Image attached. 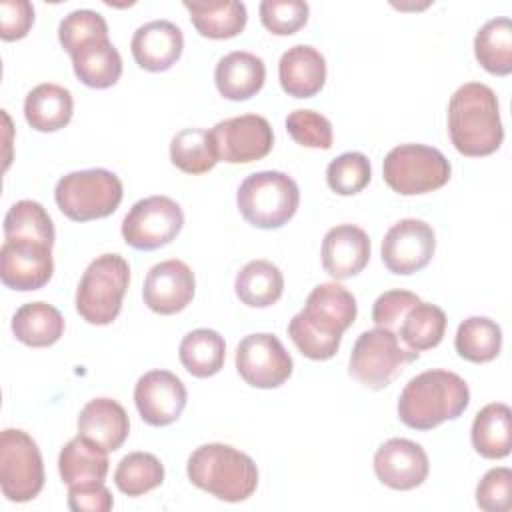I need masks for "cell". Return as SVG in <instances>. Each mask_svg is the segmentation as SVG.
Returning a JSON list of instances; mask_svg holds the SVG:
<instances>
[{"instance_id": "obj_1", "label": "cell", "mask_w": 512, "mask_h": 512, "mask_svg": "<svg viewBox=\"0 0 512 512\" xmlns=\"http://www.w3.org/2000/svg\"><path fill=\"white\" fill-rule=\"evenodd\" d=\"M356 314L358 306L352 292L336 282H324L308 294L304 308L292 316L288 336L302 356L320 362L330 360Z\"/></svg>"}, {"instance_id": "obj_2", "label": "cell", "mask_w": 512, "mask_h": 512, "mask_svg": "<svg viewBox=\"0 0 512 512\" xmlns=\"http://www.w3.org/2000/svg\"><path fill=\"white\" fill-rule=\"evenodd\" d=\"M448 132L454 148L464 156L494 154L504 140L494 90L482 82L462 84L448 102Z\"/></svg>"}, {"instance_id": "obj_3", "label": "cell", "mask_w": 512, "mask_h": 512, "mask_svg": "<svg viewBox=\"0 0 512 512\" xmlns=\"http://www.w3.org/2000/svg\"><path fill=\"white\" fill-rule=\"evenodd\" d=\"M470 404V388L450 370H426L408 380L398 398V418L414 430H432L458 418Z\"/></svg>"}, {"instance_id": "obj_4", "label": "cell", "mask_w": 512, "mask_h": 512, "mask_svg": "<svg viewBox=\"0 0 512 512\" xmlns=\"http://www.w3.org/2000/svg\"><path fill=\"white\" fill-rule=\"evenodd\" d=\"M190 482L224 502H242L256 492L258 468L254 460L228 444H202L186 464Z\"/></svg>"}, {"instance_id": "obj_5", "label": "cell", "mask_w": 512, "mask_h": 512, "mask_svg": "<svg viewBox=\"0 0 512 512\" xmlns=\"http://www.w3.org/2000/svg\"><path fill=\"white\" fill-rule=\"evenodd\" d=\"M242 218L254 228H282L298 210L300 190L296 182L278 170H262L244 178L236 192Z\"/></svg>"}, {"instance_id": "obj_6", "label": "cell", "mask_w": 512, "mask_h": 512, "mask_svg": "<svg viewBox=\"0 0 512 512\" xmlns=\"http://www.w3.org/2000/svg\"><path fill=\"white\" fill-rule=\"evenodd\" d=\"M130 282V266L120 254H102L88 264L76 290L78 314L94 326L116 320Z\"/></svg>"}, {"instance_id": "obj_7", "label": "cell", "mask_w": 512, "mask_h": 512, "mask_svg": "<svg viewBox=\"0 0 512 512\" xmlns=\"http://www.w3.org/2000/svg\"><path fill=\"white\" fill-rule=\"evenodd\" d=\"M122 196L120 178L106 168L70 172L54 188L60 212L74 222H90L114 214Z\"/></svg>"}, {"instance_id": "obj_8", "label": "cell", "mask_w": 512, "mask_h": 512, "mask_svg": "<svg viewBox=\"0 0 512 512\" xmlns=\"http://www.w3.org/2000/svg\"><path fill=\"white\" fill-rule=\"evenodd\" d=\"M414 360H418V352L406 348L392 330L376 326L354 342L348 372L366 388L382 390Z\"/></svg>"}, {"instance_id": "obj_9", "label": "cell", "mask_w": 512, "mask_h": 512, "mask_svg": "<svg viewBox=\"0 0 512 512\" xmlns=\"http://www.w3.org/2000/svg\"><path fill=\"white\" fill-rule=\"evenodd\" d=\"M452 166L448 158L426 144H400L382 164L384 182L402 196L426 194L448 184Z\"/></svg>"}, {"instance_id": "obj_10", "label": "cell", "mask_w": 512, "mask_h": 512, "mask_svg": "<svg viewBox=\"0 0 512 512\" xmlns=\"http://www.w3.org/2000/svg\"><path fill=\"white\" fill-rule=\"evenodd\" d=\"M44 486V464L38 444L18 428L0 434V488L10 502H28Z\"/></svg>"}, {"instance_id": "obj_11", "label": "cell", "mask_w": 512, "mask_h": 512, "mask_svg": "<svg viewBox=\"0 0 512 512\" xmlns=\"http://www.w3.org/2000/svg\"><path fill=\"white\" fill-rule=\"evenodd\" d=\"M184 226L180 204L168 196H148L132 204L122 220V238L136 250H158L170 244Z\"/></svg>"}, {"instance_id": "obj_12", "label": "cell", "mask_w": 512, "mask_h": 512, "mask_svg": "<svg viewBox=\"0 0 512 512\" xmlns=\"http://www.w3.org/2000/svg\"><path fill=\"white\" fill-rule=\"evenodd\" d=\"M292 368V356L274 334H248L236 348V370L254 388L282 386L292 376Z\"/></svg>"}, {"instance_id": "obj_13", "label": "cell", "mask_w": 512, "mask_h": 512, "mask_svg": "<svg viewBox=\"0 0 512 512\" xmlns=\"http://www.w3.org/2000/svg\"><path fill=\"white\" fill-rule=\"evenodd\" d=\"M218 160L228 164H248L262 160L274 146L270 122L258 114H242L220 120L212 130Z\"/></svg>"}, {"instance_id": "obj_14", "label": "cell", "mask_w": 512, "mask_h": 512, "mask_svg": "<svg viewBox=\"0 0 512 512\" xmlns=\"http://www.w3.org/2000/svg\"><path fill=\"white\" fill-rule=\"evenodd\" d=\"M436 250V236L428 222L404 218L390 226L382 240V262L392 274H414L426 268Z\"/></svg>"}, {"instance_id": "obj_15", "label": "cell", "mask_w": 512, "mask_h": 512, "mask_svg": "<svg viewBox=\"0 0 512 512\" xmlns=\"http://www.w3.org/2000/svg\"><path fill=\"white\" fill-rule=\"evenodd\" d=\"M52 272V246L36 240L4 238L0 248V278L4 286L18 292L38 290L48 284Z\"/></svg>"}, {"instance_id": "obj_16", "label": "cell", "mask_w": 512, "mask_h": 512, "mask_svg": "<svg viewBox=\"0 0 512 512\" xmlns=\"http://www.w3.org/2000/svg\"><path fill=\"white\" fill-rule=\"evenodd\" d=\"M188 392L182 380L168 370H150L138 378L134 404L140 418L150 426L176 422L186 408Z\"/></svg>"}, {"instance_id": "obj_17", "label": "cell", "mask_w": 512, "mask_h": 512, "mask_svg": "<svg viewBox=\"0 0 512 512\" xmlns=\"http://www.w3.org/2000/svg\"><path fill=\"white\" fill-rule=\"evenodd\" d=\"M196 280L190 266L182 260L170 258L150 268L144 280V304L162 316L182 312L194 298Z\"/></svg>"}, {"instance_id": "obj_18", "label": "cell", "mask_w": 512, "mask_h": 512, "mask_svg": "<svg viewBox=\"0 0 512 512\" xmlns=\"http://www.w3.org/2000/svg\"><path fill=\"white\" fill-rule=\"evenodd\" d=\"M430 470L424 448L408 438H390L374 454L378 480L392 490H412L420 486Z\"/></svg>"}, {"instance_id": "obj_19", "label": "cell", "mask_w": 512, "mask_h": 512, "mask_svg": "<svg viewBox=\"0 0 512 512\" xmlns=\"http://www.w3.org/2000/svg\"><path fill=\"white\" fill-rule=\"evenodd\" d=\"M322 266L334 280H346L364 270L370 260V238L354 224H340L326 232L320 248Z\"/></svg>"}, {"instance_id": "obj_20", "label": "cell", "mask_w": 512, "mask_h": 512, "mask_svg": "<svg viewBox=\"0 0 512 512\" xmlns=\"http://www.w3.org/2000/svg\"><path fill=\"white\" fill-rule=\"evenodd\" d=\"M132 56L142 70L164 72L172 68L184 50L182 30L170 20L142 24L130 42Z\"/></svg>"}, {"instance_id": "obj_21", "label": "cell", "mask_w": 512, "mask_h": 512, "mask_svg": "<svg viewBox=\"0 0 512 512\" xmlns=\"http://www.w3.org/2000/svg\"><path fill=\"white\" fill-rule=\"evenodd\" d=\"M128 432V414L124 406L112 398H94L80 410L78 434L104 452L118 450L126 442Z\"/></svg>"}, {"instance_id": "obj_22", "label": "cell", "mask_w": 512, "mask_h": 512, "mask_svg": "<svg viewBox=\"0 0 512 512\" xmlns=\"http://www.w3.org/2000/svg\"><path fill=\"white\" fill-rule=\"evenodd\" d=\"M278 78L288 96L312 98L324 88L326 60L314 46L296 44L282 54Z\"/></svg>"}, {"instance_id": "obj_23", "label": "cell", "mask_w": 512, "mask_h": 512, "mask_svg": "<svg viewBox=\"0 0 512 512\" xmlns=\"http://www.w3.org/2000/svg\"><path fill=\"white\" fill-rule=\"evenodd\" d=\"M266 80L264 60L252 52L236 50L222 56L214 70L218 92L232 102H242L256 96Z\"/></svg>"}, {"instance_id": "obj_24", "label": "cell", "mask_w": 512, "mask_h": 512, "mask_svg": "<svg viewBox=\"0 0 512 512\" xmlns=\"http://www.w3.org/2000/svg\"><path fill=\"white\" fill-rule=\"evenodd\" d=\"M70 58L76 78L88 88H110L122 76V58L110 38L90 40L82 44Z\"/></svg>"}, {"instance_id": "obj_25", "label": "cell", "mask_w": 512, "mask_h": 512, "mask_svg": "<svg viewBox=\"0 0 512 512\" xmlns=\"http://www.w3.org/2000/svg\"><path fill=\"white\" fill-rule=\"evenodd\" d=\"M74 100L64 86L44 82L34 86L24 100V118L38 132H56L72 120Z\"/></svg>"}, {"instance_id": "obj_26", "label": "cell", "mask_w": 512, "mask_h": 512, "mask_svg": "<svg viewBox=\"0 0 512 512\" xmlns=\"http://www.w3.org/2000/svg\"><path fill=\"white\" fill-rule=\"evenodd\" d=\"M190 12V20L200 36L212 40H226L238 36L248 20L246 6L236 0L218 2H182Z\"/></svg>"}, {"instance_id": "obj_27", "label": "cell", "mask_w": 512, "mask_h": 512, "mask_svg": "<svg viewBox=\"0 0 512 512\" xmlns=\"http://www.w3.org/2000/svg\"><path fill=\"white\" fill-rule=\"evenodd\" d=\"M472 446L490 460H500L510 454L512 448V412L502 402L486 404L472 422Z\"/></svg>"}, {"instance_id": "obj_28", "label": "cell", "mask_w": 512, "mask_h": 512, "mask_svg": "<svg viewBox=\"0 0 512 512\" xmlns=\"http://www.w3.org/2000/svg\"><path fill=\"white\" fill-rule=\"evenodd\" d=\"M12 332L18 342L30 348H46L64 334V318L52 304L28 302L12 316Z\"/></svg>"}, {"instance_id": "obj_29", "label": "cell", "mask_w": 512, "mask_h": 512, "mask_svg": "<svg viewBox=\"0 0 512 512\" xmlns=\"http://www.w3.org/2000/svg\"><path fill=\"white\" fill-rule=\"evenodd\" d=\"M108 452L94 446L80 434L72 438L58 456V472L66 486L104 482L108 474Z\"/></svg>"}, {"instance_id": "obj_30", "label": "cell", "mask_w": 512, "mask_h": 512, "mask_svg": "<svg viewBox=\"0 0 512 512\" xmlns=\"http://www.w3.org/2000/svg\"><path fill=\"white\" fill-rule=\"evenodd\" d=\"M236 296L250 308H268L276 304L284 292V276L280 268L268 260H252L234 282Z\"/></svg>"}, {"instance_id": "obj_31", "label": "cell", "mask_w": 512, "mask_h": 512, "mask_svg": "<svg viewBox=\"0 0 512 512\" xmlns=\"http://www.w3.org/2000/svg\"><path fill=\"white\" fill-rule=\"evenodd\" d=\"M182 366L196 378H210L218 374L226 358L224 338L210 328H196L188 332L178 348Z\"/></svg>"}, {"instance_id": "obj_32", "label": "cell", "mask_w": 512, "mask_h": 512, "mask_svg": "<svg viewBox=\"0 0 512 512\" xmlns=\"http://www.w3.org/2000/svg\"><path fill=\"white\" fill-rule=\"evenodd\" d=\"M474 56L494 76L512 72V22L506 16L488 20L474 38Z\"/></svg>"}, {"instance_id": "obj_33", "label": "cell", "mask_w": 512, "mask_h": 512, "mask_svg": "<svg viewBox=\"0 0 512 512\" xmlns=\"http://www.w3.org/2000/svg\"><path fill=\"white\" fill-rule=\"evenodd\" d=\"M446 322V314L440 306L420 300L406 312L396 336L406 348L420 354L442 342L446 334Z\"/></svg>"}, {"instance_id": "obj_34", "label": "cell", "mask_w": 512, "mask_h": 512, "mask_svg": "<svg viewBox=\"0 0 512 512\" xmlns=\"http://www.w3.org/2000/svg\"><path fill=\"white\" fill-rule=\"evenodd\" d=\"M454 346L460 358L474 364H484L500 354L502 330L486 316H470L458 326Z\"/></svg>"}, {"instance_id": "obj_35", "label": "cell", "mask_w": 512, "mask_h": 512, "mask_svg": "<svg viewBox=\"0 0 512 512\" xmlns=\"http://www.w3.org/2000/svg\"><path fill=\"white\" fill-rule=\"evenodd\" d=\"M172 164L186 174H204L220 160L210 130L184 128L170 142Z\"/></svg>"}, {"instance_id": "obj_36", "label": "cell", "mask_w": 512, "mask_h": 512, "mask_svg": "<svg viewBox=\"0 0 512 512\" xmlns=\"http://www.w3.org/2000/svg\"><path fill=\"white\" fill-rule=\"evenodd\" d=\"M114 482L122 494L142 496L164 482V466L150 452H130L118 462Z\"/></svg>"}, {"instance_id": "obj_37", "label": "cell", "mask_w": 512, "mask_h": 512, "mask_svg": "<svg viewBox=\"0 0 512 512\" xmlns=\"http://www.w3.org/2000/svg\"><path fill=\"white\" fill-rule=\"evenodd\" d=\"M4 238H24L54 246V224L42 204L18 200L4 216Z\"/></svg>"}, {"instance_id": "obj_38", "label": "cell", "mask_w": 512, "mask_h": 512, "mask_svg": "<svg viewBox=\"0 0 512 512\" xmlns=\"http://www.w3.org/2000/svg\"><path fill=\"white\" fill-rule=\"evenodd\" d=\"M372 176L370 160L362 152H344L326 168V182L332 192L352 196L362 192Z\"/></svg>"}, {"instance_id": "obj_39", "label": "cell", "mask_w": 512, "mask_h": 512, "mask_svg": "<svg viewBox=\"0 0 512 512\" xmlns=\"http://www.w3.org/2000/svg\"><path fill=\"white\" fill-rule=\"evenodd\" d=\"M96 38H108V24L104 16L94 10H74L64 16L58 26V40L70 56L82 44Z\"/></svg>"}, {"instance_id": "obj_40", "label": "cell", "mask_w": 512, "mask_h": 512, "mask_svg": "<svg viewBox=\"0 0 512 512\" xmlns=\"http://www.w3.org/2000/svg\"><path fill=\"white\" fill-rule=\"evenodd\" d=\"M286 130L296 144L306 146V148L328 150L334 140L330 120L314 110L290 112L286 116Z\"/></svg>"}, {"instance_id": "obj_41", "label": "cell", "mask_w": 512, "mask_h": 512, "mask_svg": "<svg viewBox=\"0 0 512 512\" xmlns=\"http://www.w3.org/2000/svg\"><path fill=\"white\" fill-rule=\"evenodd\" d=\"M308 4L302 0H264L260 4L262 26L276 36L296 34L308 22Z\"/></svg>"}, {"instance_id": "obj_42", "label": "cell", "mask_w": 512, "mask_h": 512, "mask_svg": "<svg viewBox=\"0 0 512 512\" xmlns=\"http://www.w3.org/2000/svg\"><path fill=\"white\" fill-rule=\"evenodd\" d=\"M512 470L506 466L488 470L476 486V504L486 512H506L512 502Z\"/></svg>"}, {"instance_id": "obj_43", "label": "cell", "mask_w": 512, "mask_h": 512, "mask_svg": "<svg viewBox=\"0 0 512 512\" xmlns=\"http://www.w3.org/2000/svg\"><path fill=\"white\" fill-rule=\"evenodd\" d=\"M420 298L408 290H388L380 294L372 306V320L376 326L398 332L406 312L418 304Z\"/></svg>"}, {"instance_id": "obj_44", "label": "cell", "mask_w": 512, "mask_h": 512, "mask_svg": "<svg viewBox=\"0 0 512 512\" xmlns=\"http://www.w3.org/2000/svg\"><path fill=\"white\" fill-rule=\"evenodd\" d=\"M34 24V6L28 0L0 2V38L6 42L20 40Z\"/></svg>"}, {"instance_id": "obj_45", "label": "cell", "mask_w": 512, "mask_h": 512, "mask_svg": "<svg viewBox=\"0 0 512 512\" xmlns=\"http://www.w3.org/2000/svg\"><path fill=\"white\" fill-rule=\"evenodd\" d=\"M114 500L104 482L68 486V508L74 512H108Z\"/></svg>"}]
</instances>
